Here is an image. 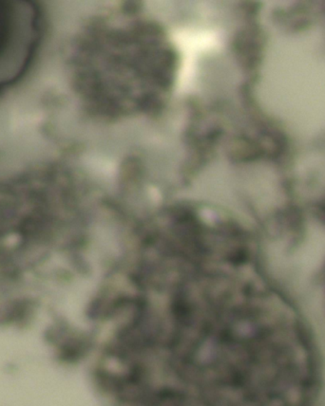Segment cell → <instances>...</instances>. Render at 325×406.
Segmentation results:
<instances>
[{
	"instance_id": "cell-1",
	"label": "cell",
	"mask_w": 325,
	"mask_h": 406,
	"mask_svg": "<svg viewBox=\"0 0 325 406\" xmlns=\"http://www.w3.org/2000/svg\"><path fill=\"white\" fill-rule=\"evenodd\" d=\"M16 5L0 1V60L6 55L15 36Z\"/></svg>"
}]
</instances>
